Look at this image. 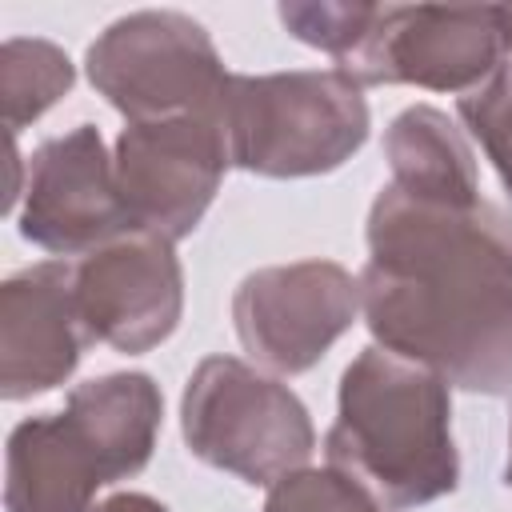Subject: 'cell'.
<instances>
[{
  "label": "cell",
  "mask_w": 512,
  "mask_h": 512,
  "mask_svg": "<svg viewBox=\"0 0 512 512\" xmlns=\"http://www.w3.org/2000/svg\"><path fill=\"white\" fill-rule=\"evenodd\" d=\"M360 312L380 348L468 392H512V208L380 188Z\"/></svg>",
  "instance_id": "cell-1"
},
{
  "label": "cell",
  "mask_w": 512,
  "mask_h": 512,
  "mask_svg": "<svg viewBox=\"0 0 512 512\" xmlns=\"http://www.w3.org/2000/svg\"><path fill=\"white\" fill-rule=\"evenodd\" d=\"M324 452L388 512L448 496L460 480L448 380L388 348H364L340 376Z\"/></svg>",
  "instance_id": "cell-2"
},
{
  "label": "cell",
  "mask_w": 512,
  "mask_h": 512,
  "mask_svg": "<svg viewBox=\"0 0 512 512\" xmlns=\"http://www.w3.org/2000/svg\"><path fill=\"white\" fill-rule=\"evenodd\" d=\"M220 124L236 168L292 180L340 168L368 140V104L340 68L232 76Z\"/></svg>",
  "instance_id": "cell-3"
},
{
  "label": "cell",
  "mask_w": 512,
  "mask_h": 512,
  "mask_svg": "<svg viewBox=\"0 0 512 512\" xmlns=\"http://www.w3.org/2000/svg\"><path fill=\"white\" fill-rule=\"evenodd\" d=\"M184 444L196 460L248 484H276L308 464L316 428L300 396L236 356H208L180 400Z\"/></svg>",
  "instance_id": "cell-4"
},
{
  "label": "cell",
  "mask_w": 512,
  "mask_h": 512,
  "mask_svg": "<svg viewBox=\"0 0 512 512\" xmlns=\"http://www.w3.org/2000/svg\"><path fill=\"white\" fill-rule=\"evenodd\" d=\"M92 88L128 116V124L168 116H220L232 72L184 12H132L112 20L88 48Z\"/></svg>",
  "instance_id": "cell-5"
},
{
  "label": "cell",
  "mask_w": 512,
  "mask_h": 512,
  "mask_svg": "<svg viewBox=\"0 0 512 512\" xmlns=\"http://www.w3.org/2000/svg\"><path fill=\"white\" fill-rule=\"evenodd\" d=\"M512 56V8L380 4L360 48L340 72L364 84H416L432 92H476Z\"/></svg>",
  "instance_id": "cell-6"
},
{
  "label": "cell",
  "mask_w": 512,
  "mask_h": 512,
  "mask_svg": "<svg viewBox=\"0 0 512 512\" xmlns=\"http://www.w3.org/2000/svg\"><path fill=\"white\" fill-rule=\"evenodd\" d=\"M112 164L132 228L180 240L208 212L232 156L220 116H168L128 124Z\"/></svg>",
  "instance_id": "cell-7"
},
{
  "label": "cell",
  "mask_w": 512,
  "mask_h": 512,
  "mask_svg": "<svg viewBox=\"0 0 512 512\" xmlns=\"http://www.w3.org/2000/svg\"><path fill=\"white\" fill-rule=\"evenodd\" d=\"M360 280L332 260L256 268L232 296L240 344L272 372H308L356 320Z\"/></svg>",
  "instance_id": "cell-8"
},
{
  "label": "cell",
  "mask_w": 512,
  "mask_h": 512,
  "mask_svg": "<svg viewBox=\"0 0 512 512\" xmlns=\"http://www.w3.org/2000/svg\"><path fill=\"white\" fill-rule=\"evenodd\" d=\"M72 284L88 340L116 352L164 344L184 312V272L172 240L140 228L92 248L72 268Z\"/></svg>",
  "instance_id": "cell-9"
},
{
  "label": "cell",
  "mask_w": 512,
  "mask_h": 512,
  "mask_svg": "<svg viewBox=\"0 0 512 512\" xmlns=\"http://www.w3.org/2000/svg\"><path fill=\"white\" fill-rule=\"evenodd\" d=\"M132 232L116 164L92 124L44 140L28 160L20 236L44 252L76 256Z\"/></svg>",
  "instance_id": "cell-10"
},
{
  "label": "cell",
  "mask_w": 512,
  "mask_h": 512,
  "mask_svg": "<svg viewBox=\"0 0 512 512\" xmlns=\"http://www.w3.org/2000/svg\"><path fill=\"white\" fill-rule=\"evenodd\" d=\"M88 332L76 312L72 264L44 260L0 288V396L28 400L72 376Z\"/></svg>",
  "instance_id": "cell-11"
},
{
  "label": "cell",
  "mask_w": 512,
  "mask_h": 512,
  "mask_svg": "<svg viewBox=\"0 0 512 512\" xmlns=\"http://www.w3.org/2000/svg\"><path fill=\"white\" fill-rule=\"evenodd\" d=\"M104 484H116L108 460L68 408L12 428L4 460L8 512H88Z\"/></svg>",
  "instance_id": "cell-12"
},
{
  "label": "cell",
  "mask_w": 512,
  "mask_h": 512,
  "mask_svg": "<svg viewBox=\"0 0 512 512\" xmlns=\"http://www.w3.org/2000/svg\"><path fill=\"white\" fill-rule=\"evenodd\" d=\"M384 156L392 168V188L424 200L472 204L480 200L476 156L464 132L432 104L404 108L384 132Z\"/></svg>",
  "instance_id": "cell-13"
},
{
  "label": "cell",
  "mask_w": 512,
  "mask_h": 512,
  "mask_svg": "<svg viewBox=\"0 0 512 512\" xmlns=\"http://www.w3.org/2000/svg\"><path fill=\"white\" fill-rule=\"evenodd\" d=\"M64 408L84 424V432L96 440V448L108 460L112 480L136 476L156 448L160 432V388L144 372H108L96 380H84L68 392Z\"/></svg>",
  "instance_id": "cell-14"
},
{
  "label": "cell",
  "mask_w": 512,
  "mask_h": 512,
  "mask_svg": "<svg viewBox=\"0 0 512 512\" xmlns=\"http://www.w3.org/2000/svg\"><path fill=\"white\" fill-rule=\"evenodd\" d=\"M72 88V60L52 40L12 36L0 48V104L4 124L16 136L24 124L44 116Z\"/></svg>",
  "instance_id": "cell-15"
},
{
  "label": "cell",
  "mask_w": 512,
  "mask_h": 512,
  "mask_svg": "<svg viewBox=\"0 0 512 512\" xmlns=\"http://www.w3.org/2000/svg\"><path fill=\"white\" fill-rule=\"evenodd\" d=\"M264 512H384L380 500L340 468H296L268 488Z\"/></svg>",
  "instance_id": "cell-16"
},
{
  "label": "cell",
  "mask_w": 512,
  "mask_h": 512,
  "mask_svg": "<svg viewBox=\"0 0 512 512\" xmlns=\"http://www.w3.org/2000/svg\"><path fill=\"white\" fill-rule=\"evenodd\" d=\"M376 12H380V4H340V0L280 4L284 28H288L296 40H304V44H312V48L336 56V64L348 60V56L360 48V40L368 36Z\"/></svg>",
  "instance_id": "cell-17"
},
{
  "label": "cell",
  "mask_w": 512,
  "mask_h": 512,
  "mask_svg": "<svg viewBox=\"0 0 512 512\" xmlns=\"http://www.w3.org/2000/svg\"><path fill=\"white\" fill-rule=\"evenodd\" d=\"M460 116L468 132L480 140V148L488 152L504 188L512 192V56L488 84L460 96Z\"/></svg>",
  "instance_id": "cell-18"
},
{
  "label": "cell",
  "mask_w": 512,
  "mask_h": 512,
  "mask_svg": "<svg viewBox=\"0 0 512 512\" xmlns=\"http://www.w3.org/2000/svg\"><path fill=\"white\" fill-rule=\"evenodd\" d=\"M88 512H168V508L148 492H116V496L92 504Z\"/></svg>",
  "instance_id": "cell-19"
},
{
  "label": "cell",
  "mask_w": 512,
  "mask_h": 512,
  "mask_svg": "<svg viewBox=\"0 0 512 512\" xmlns=\"http://www.w3.org/2000/svg\"><path fill=\"white\" fill-rule=\"evenodd\" d=\"M508 484H512V412H508V468H504Z\"/></svg>",
  "instance_id": "cell-20"
}]
</instances>
